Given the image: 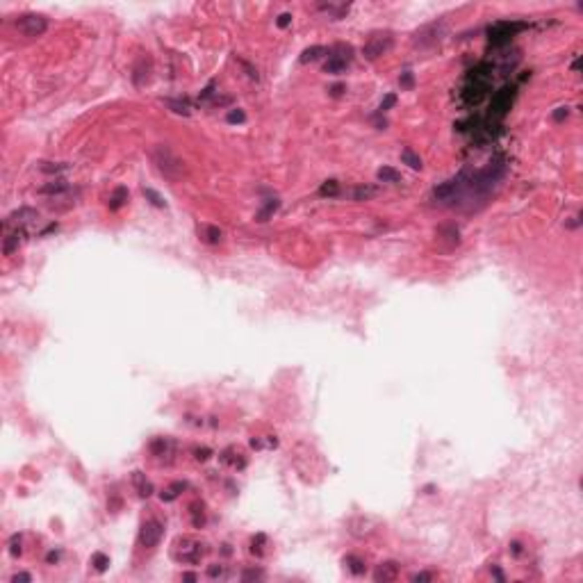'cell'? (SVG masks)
I'll use <instances>...</instances> for the list:
<instances>
[{
	"mask_svg": "<svg viewBox=\"0 0 583 583\" xmlns=\"http://www.w3.org/2000/svg\"><path fill=\"white\" fill-rule=\"evenodd\" d=\"M210 456H212V451H210V449H207V447H203V449H196V451H194V458H196V460H200V463H203V460H207V458H210Z\"/></svg>",
	"mask_w": 583,
	"mask_h": 583,
	"instance_id": "obj_41",
	"label": "cell"
},
{
	"mask_svg": "<svg viewBox=\"0 0 583 583\" xmlns=\"http://www.w3.org/2000/svg\"><path fill=\"white\" fill-rule=\"evenodd\" d=\"M153 162H155L157 171L169 180H180L185 176V162L169 148V146L160 144L153 148Z\"/></svg>",
	"mask_w": 583,
	"mask_h": 583,
	"instance_id": "obj_1",
	"label": "cell"
},
{
	"mask_svg": "<svg viewBox=\"0 0 583 583\" xmlns=\"http://www.w3.org/2000/svg\"><path fill=\"white\" fill-rule=\"evenodd\" d=\"M399 577V563L394 561H388V563H381L374 572V581L376 583H389V581H396Z\"/></svg>",
	"mask_w": 583,
	"mask_h": 583,
	"instance_id": "obj_9",
	"label": "cell"
},
{
	"mask_svg": "<svg viewBox=\"0 0 583 583\" xmlns=\"http://www.w3.org/2000/svg\"><path fill=\"white\" fill-rule=\"evenodd\" d=\"M9 554L14 558L21 556V535H11V540H9Z\"/></svg>",
	"mask_w": 583,
	"mask_h": 583,
	"instance_id": "obj_35",
	"label": "cell"
},
{
	"mask_svg": "<svg viewBox=\"0 0 583 583\" xmlns=\"http://www.w3.org/2000/svg\"><path fill=\"white\" fill-rule=\"evenodd\" d=\"M46 561H48L50 565H53V563H57V561H60V551H50L48 556H46Z\"/></svg>",
	"mask_w": 583,
	"mask_h": 583,
	"instance_id": "obj_48",
	"label": "cell"
},
{
	"mask_svg": "<svg viewBox=\"0 0 583 583\" xmlns=\"http://www.w3.org/2000/svg\"><path fill=\"white\" fill-rule=\"evenodd\" d=\"M23 237H25V232H23V228H21V230H18V228H16V230L11 232V235H7V237H5V246H2V251H5V255H11V253H14V251H16L18 246H21V244H23Z\"/></svg>",
	"mask_w": 583,
	"mask_h": 583,
	"instance_id": "obj_15",
	"label": "cell"
},
{
	"mask_svg": "<svg viewBox=\"0 0 583 583\" xmlns=\"http://www.w3.org/2000/svg\"><path fill=\"white\" fill-rule=\"evenodd\" d=\"M328 92H330V96H333V98H337V96H342V94L346 92V85H333Z\"/></svg>",
	"mask_w": 583,
	"mask_h": 583,
	"instance_id": "obj_44",
	"label": "cell"
},
{
	"mask_svg": "<svg viewBox=\"0 0 583 583\" xmlns=\"http://www.w3.org/2000/svg\"><path fill=\"white\" fill-rule=\"evenodd\" d=\"M66 189H69V183H64V180H55V183L43 185L39 192H41V194H64Z\"/></svg>",
	"mask_w": 583,
	"mask_h": 583,
	"instance_id": "obj_26",
	"label": "cell"
},
{
	"mask_svg": "<svg viewBox=\"0 0 583 583\" xmlns=\"http://www.w3.org/2000/svg\"><path fill=\"white\" fill-rule=\"evenodd\" d=\"M328 55H330V57H337V60H342V62H346V64H349V62L353 60V48L349 46V43H335L333 48L328 50Z\"/></svg>",
	"mask_w": 583,
	"mask_h": 583,
	"instance_id": "obj_17",
	"label": "cell"
},
{
	"mask_svg": "<svg viewBox=\"0 0 583 583\" xmlns=\"http://www.w3.org/2000/svg\"><path fill=\"white\" fill-rule=\"evenodd\" d=\"M344 565L349 567V570H351L356 577L365 574V570H367V567H365V561H362V558H358V556H346L344 558Z\"/></svg>",
	"mask_w": 583,
	"mask_h": 583,
	"instance_id": "obj_25",
	"label": "cell"
},
{
	"mask_svg": "<svg viewBox=\"0 0 583 583\" xmlns=\"http://www.w3.org/2000/svg\"><path fill=\"white\" fill-rule=\"evenodd\" d=\"M130 194L125 187H116L112 192V196H109V210H119V207H123L125 203H128Z\"/></svg>",
	"mask_w": 583,
	"mask_h": 583,
	"instance_id": "obj_18",
	"label": "cell"
},
{
	"mask_svg": "<svg viewBox=\"0 0 583 583\" xmlns=\"http://www.w3.org/2000/svg\"><path fill=\"white\" fill-rule=\"evenodd\" d=\"M401 160H403V164H408L410 169H415V171H419L421 169V157L417 155L415 151H410V148H403V151H401Z\"/></svg>",
	"mask_w": 583,
	"mask_h": 583,
	"instance_id": "obj_23",
	"label": "cell"
},
{
	"mask_svg": "<svg viewBox=\"0 0 583 583\" xmlns=\"http://www.w3.org/2000/svg\"><path fill=\"white\" fill-rule=\"evenodd\" d=\"M167 105L173 109V112L185 114V116L189 114V105H187V103H183V100H167Z\"/></svg>",
	"mask_w": 583,
	"mask_h": 583,
	"instance_id": "obj_34",
	"label": "cell"
},
{
	"mask_svg": "<svg viewBox=\"0 0 583 583\" xmlns=\"http://www.w3.org/2000/svg\"><path fill=\"white\" fill-rule=\"evenodd\" d=\"M396 105V96L394 94H388V96L381 100V112H388V109H392Z\"/></svg>",
	"mask_w": 583,
	"mask_h": 583,
	"instance_id": "obj_37",
	"label": "cell"
},
{
	"mask_svg": "<svg viewBox=\"0 0 583 583\" xmlns=\"http://www.w3.org/2000/svg\"><path fill=\"white\" fill-rule=\"evenodd\" d=\"M392 46H394L392 32H374L372 37L365 41V46H362V55H365V60L374 62V60H378V57H383L385 53H389Z\"/></svg>",
	"mask_w": 583,
	"mask_h": 583,
	"instance_id": "obj_3",
	"label": "cell"
},
{
	"mask_svg": "<svg viewBox=\"0 0 583 583\" xmlns=\"http://www.w3.org/2000/svg\"><path fill=\"white\" fill-rule=\"evenodd\" d=\"M265 542H267V535L265 533H258L251 540V554H255V556H262L265 554Z\"/></svg>",
	"mask_w": 583,
	"mask_h": 583,
	"instance_id": "obj_32",
	"label": "cell"
},
{
	"mask_svg": "<svg viewBox=\"0 0 583 583\" xmlns=\"http://www.w3.org/2000/svg\"><path fill=\"white\" fill-rule=\"evenodd\" d=\"M183 490H187V483H185V481L171 483V486H169L164 492H160V499H162V501H173V499L178 497V494H180Z\"/></svg>",
	"mask_w": 583,
	"mask_h": 583,
	"instance_id": "obj_19",
	"label": "cell"
},
{
	"mask_svg": "<svg viewBox=\"0 0 583 583\" xmlns=\"http://www.w3.org/2000/svg\"><path fill=\"white\" fill-rule=\"evenodd\" d=\"M378 194V189L372 185H360V187L353 189V200H369Z\"/></svg>",
	"mask_w": 583,
	"mask_h": 583,
	"instance_id": "obj_22",
	"label": "cell"
},
{
	"mask_svg": "<svg viewBox=\"0 0 583 583\" xmlns=\"http://www.w3.org/2000/svg\"><path fill=\"white\" fill-rule=\"evenodd\" d=\"M346 62H342V60H337V57H330L328 55V62L324 64V71L326 73H330V76H337V73H342V71H346Z\"/></svg>",
	"mask_w": 583,
	"mask_h": 583,
	"instance_id": "obj_24",
	"label": "cell"
},
{
	"mask_svg": "<svg viewBox=\"0 0 583 583\" xmlns=\"http://www.w3.org/2000/svg\"><path fill=\"white\" fill-rule=\"evenodd\" d=\"M16 30L27 39H37L48 30V18L43 14H23L16 18Z\"/></svg>",
	"mask_w": 583,
	"mask_h": 583,
	"instance_id": "obj_5",
	"label": "cell"
},
{
	"mask_svg": "<svg viewBox=\"0 0 583 583\" xmlns=\"http://www.w3.org/2000/svg\"><path fill=\"white\" fill-rule=\"evenodd\" d=\"M132 483H135L139 497H151L153 494V483L146 479L144 472H132Z\"/></svg>",
	"mask_w": 583,
	"mask_h": 583,
	"instance_id": "obj_13",
	"label": "cell"
},
{
	"mask_svg": "<svg viewBox=\"0 0 583 583\" xmlns=\"http://www.w3.org/2000/svg\"><path fill=\"white\" fill-rule=\"evenodd\" d=\"M510 554H513V556H519V554H522V542H517V540L510 542Z\"/></svg>",
	"mask_w": 583,
	"mask_h": 583,
	"instance_id": "obj_47",
	"label": "cell"
},
{
	"mask_svg": "<svg viewBox=\"0 0 583 583\" xmlns=\"http://www.w3.org/2000/svg\"><path fill=\"white\" fill-rule=\"evenodd\" d=\"M399 82H401V89H412V87H415V78H412V73H410V71H405V73H401Z\"/></svg>",
	"mask_w": 583,
	"mask_h": 583,
	"instance_id": "obj_36",
	"label": "cell"
},
{
	"mask_svg": "<svg viewBox=\"0 0 583 583\" xmlns=\"http://www.w3.org/2000/svg\"><path fill=\"white\" fill-rule=\"evenodd\" d=\"M526 27H529V23H524V21H499L490 27V41L492 43H506V41H510V37H513L515 32L526 30Z\"/></svg>",
	"mask_w": 583,
	"mask_h": 583,
	"instance_id": "obj_6",
	"label": "cell"
},
{
	"mask_svg": "<svg viewBox=\"0 0 583 583\" xmlns=\"http://www.w3.org/2000/svg\"><path fill=\"white\" fill-rule=\"evenodd\" d=\"M378 180H381V183L396 185V183H401V173L392 167H383V169H378Z\"/></svg>",
	"mask_w": 583,
	"mask_h": 583,
	"instance_id": "obj_20",
	"label": "cell"
},
{
	"mask_svg": "<svg viewBox=\"0 0 583 583\" xmlns=\"http://www.w3.org/2000/svg\"><path fill=\"white\" fill-rule=\"evenodd\" d=\"M144 196H146V200H151V205H155V207H167V200H164L162 196L157 194L155 189L144 187Z\"/></svg>",
	"mask_w": 583,
	"mask_h": 583,
	"instance_id": "obj_31",
	"label": "cell"
},
{
	"mask_svg": "<svg viewBox=\"0 0 583 583\" xmlns=\"http://www.w3.org/2000/svg\"><path fill=\"white\" fill-rule=\"evenodd\" d=\"M337 194H340V183L337 180H326L319 187V196H337Z\"/></svg>",
	"mask_w": 583,
	"mask_h": 583,
	"instance_id": "obj_30",
	"label": "cell"
},
{
	"mask_svg": "<svg viewBox=\"0 0 583 583\" xmlns=\"http://www.w3.org/2000/svg\"><path fill=\"white\" fill-rule=\"evenodd\" d=\"M515 98V87H503V89H499L494 96H492V116H503V114L510 109V103H513Z\"/></svg>",
	"mask_w": 583,
	"mask_h": 583,
	"instance_id": "obj_8",
	"label": "cell"
},
{
	"mask_svg": "<svg viewBox=\"0 0 583 583\" xmlns=\"http://www.w3.org/2000/svg\"><path fill=\"white\" fill-rule=\"evenodd\" d=\"M205 556V545L192 538H178L173 542V558L178 563H198Z\"/></svg>",
	"mask_w": 583,
	"mask_h": 583,
	"instance_id": "obj_2",
	"label": "cell"
},
{
	"mask_svg": "<svg viewBox=\"0 0 583 583\" xmlns=\"http://www.w3.org/2000/svg\"><path fill=\"white\" fill-rule=\"evenodd\" d=\"M196 579H198V577H196V574H192V572H185L183 574V581H196Z\"/></svg>",
	"mask_w": 583,
	"mask_h": 583,
	"instance_id": "obj_49",
	"label": "cell"
},
{
	"mask_svg": "<svg viewBox=\"0 0 583 583\" xmlns=\"http://www.w3.org/2000/svg\"><path fill=\"white\" fill-rule=\"evenodd\" d=\"M66 164H55V167H48V162H43L41 164V171H46V173H60V171H66Z\"/></svg>",
	"mask_w": 583,
	"mask_h": 583,
	"instance_id": "obj_40",
	"label": "cell"
},
{
	"mask_svg": "<svg viewBox=\"0 0 583 583\" xmlns=\"http://www.w3.org/2000/svg\"><path fill=\"white\" fill-rule=\"evenodd\" d=\"M148 78H151V60L141 57L135 64V69H132V82H135L137 87H144L146 82H148Z\"/></svg>",
	"mask_w": 583,
	"mask_h": 583,
	"instance_id": "obj_12",
	"label": "cell"
},
{
	"mask_svg": "<svg viewBox=\"0 0 583 583\" xmlns=\"http://www.w3.org/2000/svg\"><path fill=\"white\" fill-rule=\"evenodd\" d=\"M32 219H37V210H32V207H21V210H16V212H11L9 216H7V223L5 226L9 228V226H23V223H27V221H32Z\"/></svg>",
	"mask_w": 583,
	"mask_h": 583,
	"instance_id": "obj_11",
	"label": "cell"
},
{
	"mask_svg": "<svg viewBox=\"0 0 583 583\" xmlns=\"http://www.w3.org/2000/svg\"><path fill=\"white\" fill-rule=\"evenodd\" d=\"M374 529H376V519H369V517H356L349 522V531H351L353 535H358V538L372 533Z\"/></svg>",
	"mask_w": 583,
	"mask_h": 583,
	"instance_id": "obj_10",
	"label": "cell"
},
{
	"mask_svg": "<svg viewBox=\"0 0 583 583\" xmlns=\"http://www.w3.org/2000/svg\"><path fill=\"white\" fill-rule=\"evenodd\" d=\"M18 581H21V583H30V581H32V577H30V574H25V572H18V574H14V577H11V583H18Z\"/></svg>",
	"mask_w": 583,
	"mask_h": 583,
	"instance_id": "obj_43",
	"label": "cell"
},
{
	"mask_svg": "<svg viewBox=\"0 0 583 583\" xmlns=\"http://www.w3.org/2000/svg\"><path fill=\"white\" fill-rule=\"evenodd\" d=\"M92 565H94L96 572H105V570L109 567V556L107 554H103V551H96V554L92 556Z\"/></svg>",
	"mask_w": 583,
	"mask_h": 583,
	"instance_id": "obj_28",
	"label": "cell"
},
{
	"mask_svg": "<svg viewBox=\"0 0 583 583\" xmlns=\"http://www.w3.org/2000/svg\"><path fill=\"white\" fill-rule=\"evenodd\" d=\"M290 23H292V14H281V16H278V21H276V25H278V27H287Z\"/></svg>",
	"mask_w": 583,
	"mask_h": 583,
	"instance_id": "obj_45",
	"label": "cell"
},
{
	"mask_svg": "<svg viewBox=\"0 0 583 583\" xmlns=\"http://www.w3.org/2000/svg\"><path fill=\"white\" fill-rule=\"evenodd\" d=\"M410 581H415V583H419V581H433V574H428V572H417V574H412V577H410Z\"/></svg>",
	"mask_w": 583,
	"mask_h": 583,
	"instance_id": "obj_42",
	"label": "cell"
},
{
	"mask_svg": "<svg viewBox=\"0 0 583 583\" xmlns=\"http://www.w3.org/2000/svg\"><path fill=\"white\" fill-rule=\"evenodd\" d=\"M265 574H262V570H246V572L242 574V581H255V579H262Z\"/></svg>",
	"mask_w": 583,
	"mask_h": 583,
	"instance_id": "obj_38",
	"label": "cell"
},
{
	"mask_svg": "<svg viewBox=\"0 0 583 583\" xmlns=\"http://www.w3.org/2000/svg\"><path fill=\"white\" fill-rule=\"evenodd\" d=\"M278 207H281V200H278V198H271L269 203H267V205L258 212V216H255V219H258V221H267V219H269V216L274 214Z\"/></svg>",
	"mask_w": 583,
	"mask_h": 583,
	"instance_id": "obj_27",
	"label": "cell"
},
{
	"mask_svg": "<svg viewBox=\"0 0 583 583\" xmlns=\"http://www.w3.org/2000/svg\"><path fill=\"white\" fill-rule=\"evenodd\" d=\"M324 55H328V50L324 48V46H310V48H305L301 53V57H298V62L301 64H310V62H317L321 60Z\"/></svg>",
	"mask_w": 583,
	"mask_h": 583,
	"instance_id": "obj_16",
	"label": "cell"
},
{
	"mask_svg": "<svg viewBox=\"0 0 583 583\" xmlns=\"http://www.w3.org/2000/svg\"><path fill=\"white\" fill-rule=\"evenodd\" d=\"M192 524L196 529H200L205 524V510H203V503H194L192 506Z\"/></svg>",
	"mask_w": 583,
	"mask_h": 583,
	"instance_id": "obj_29",
	"label": "cell"
},
{
	"mask_svg": "<svg viewBox=\"0 0 583 583\" xmlns=\"http://www.w3.org/2000/svg\"><path fill=\"white\" fill-rule=\"evenodd\" d=\"M444 37H447V23L435 21V23H428V25L419 27L415 32V37H412V43L419 46V48H431V46L442 41Z\"/></svg>",
	"mask_w": 583,
	"mask_h": 583,
	"instance_id": "obj_4",
	"label": "cell"
},
{
	"mask_svg": "<svg viewBox=\"0 0 583 583\" xmlns=\"http://www.w3.org/2000/svg\"><path fill=\"white\" fill-rule=\"evenodd\" d=\"M162 533H164L162 522H157V519H148V522H144L141 524V531H139L141 547H146V549L157 547V542L162 540Z\"/></svg>",
	"mask_w": 583,
	"mask_h": 583,
	"instance_id": "obj_7",
	"label": "cell"
},
{
	"mask_svg": "<svg viewBox=\"0 0 583 583\" xmlns=\"http://www.w3.org/2000/svg\"><path fill=\"white\" fill-rule=\"evenodd\" d=\"M226 119H228V123H244V121H246V114H244V109H230Z\"/></svg>",
	"mask_w": 583,
	"mask_h": 583,
	"instance_id": "obj_33",
	"label": "cell"
},
{
	"mask_svg": "<svg viewBox=\"0 0 583 583\" xmlns=\"http://www.w3.org/2000/svg\"><path fill=\"white\" fill-rule=\"evenodd\" d=\"M169 447H171V442H169L167 437H157V440L151 442V451L155 458H164V456L169 454Z\"/></svg>",
	"mask_w": 583,
	"mask_h": 583,
	"instance_id": "obj_21",
	"label": "cell"
},
{
	"mask_svg": "<svg viewBox=\"0 0 583 583\" xmlns=\"http://www.w3.org/2000/svg\"><path fill=\"white\" fill-rule=\"evenodd\" d=\"M207 574H210L212 579L221 577V574H223V567H221V565H210V567H207Z\"/></svg>",
	"mask_w": 583,
	"mask_h": 583,
	"instance_id": "obj_46",
	"label": "cell"
},
{
	"mask_svg": "<svg viewBox=\"0 0 583 583\" xmlns=\"http://www.w3.org/2000/svg\"><path fill=\"white\" fill-rule=\"evenodd\" d=\"M567 116H570V107H567V105H565V107H556V112H554V121H556V123L565 121Z\"/></svg>",
	"mask_w": 583,
	"mask_h": 583,
	"instance_id": "obj_39",
	"label": "cell"
},
{
	"mask_svg": "<svg viewBox=\"0 0 583 583\" xmlns=\"http://www.w3.org/2000/svg\"><path fill=\"white\" fill-rule=\"evenodd\" d=\"M198 237L205 244H219L223 239V232L216 226H200L198 228Z\"/></svg>",
	"mask_w": 583,
	"mask_h": 583,
	"instance_id": "obj_14",
	"label": "cell"
}]
</instances>
